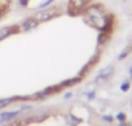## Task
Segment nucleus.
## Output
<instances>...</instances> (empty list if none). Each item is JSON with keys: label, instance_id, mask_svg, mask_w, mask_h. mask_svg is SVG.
Returning a JSON list of instances; mask_svg holds the SVG:
<instances>
[{"label": "nucleus", "instance_id": "nucleus-1", "mask_svg": "<svg viewBox=\"0 0 132 126\" xmlns=\"http://www.w3.org/2000/svg\"><path fill=\"white\" fill-rule=\"evenodd\" d=\"M84 14V21L100 30V31H104V33H110V29H111V17L104 11L102 7L100 5H88L86 8V11L83 12Z\"/></svg>", "mask_w": 132, "mask_h": 126}, {"label": "nucleus", "instance_id": "nucleus-2", "mask_svg": "<svg viewBox=\"0 0 132 126\" xmlns=\"http://www.w3.org/2000/svg\"><path fill=\"white\" fill-rule=\"evenodd\" d=\"M60 14H61V9L58 7H49V8H43L42 11H39L34 16V18L40 24V22H47V21H49Z\"/></svg>", "mask_w": 132, "mask_h": 126}, {"label": "nucleus", "instance_id": "nucleus-3", "mask_svg": "<svg viewBox=\"0 0 132 126\" xmlns=\"http://www.w3.org/2000/svg\"><path fill=\"white\" fill-rule=\"evenodd\" d=\"M88 7V0H69L68 13L70 16H78L86 11Z\"/></svg>", "mask_w": 132, "mask_h": 126}, {"label": "nucleus", "instance_id": "nucleus-4", "mask_svg": "<svg viewBox=\"0 0 132 126\" xmlns=\"http://www.w3.org/2000/svg\"><path fill=\"white\" fill-rule=\"evenodd\" d=\"M114 73V66H105L104 69H101L97 74V78H96V82L97 83H102L105 81H108Z\"/></svg>", "mask_w": 132, "mask_h": 126}, {"label": "nucleus", "instance_id": "nucleus-5", "mask_svg": "<svg viewBox=\"0 0 132 126\" xmlns=\"http://www.w3.org/2000/svg\"><path fill=\"white\" fill-rule=\"evenodd\" d=\"M38 25H39V22H38L34 17H30V18H26V20L18 26V31H29V30L35 29Z\"/></svg>", "mask_w": 132, "mask_h": 126}, {"label": "nucleus", "instance_id": "nucleus-6", "mask_svg": "<svg viewBox=\"0 0 132 126\" xmlns=\"http://www.w3.org/2000/svg\"><path fill=\"white\" fill-rule=\"evenodd\" d=\"M18 31V26H4L0 29V42L7 39L8 36H11L12 34Z\"/></svg>", "mask_w": 132, "mask_h": 126}, {"label": "nucleus", "instance_id": "nucleus-7", "mask_svg": "<svg viewBox=\"0 0 132 126\" xmlns=\"http://www.w3.org/2000/svg\"><path fill=\"white\" fill-rule=\"evenodd\" d=\"M18 116V110H11V112H3V113H0V123H3V122H8L11 121L12 118L17 117Z\"/></svg>", "mask_w": 132, "mask_h": 126}, {"label": "nucleus", "instance_id": "nucleus-8", "mask_svg": "<svg viewBox=\"0 0 132 126\" xmlns=\"http://www.w3.org/2000/svg\"><path fill=\"white\" fill-rule=\"evenodd\" d=\"M17 99H18V98H16V96H13V98H2V99H0V109L8 107L9 104H12V103L16 101Z\"/></svg>", "mask_w": 132, "mask_h": 126}, {"label": "nucleus", "instance_id": "nucleus-9", "mask_svg": "<svg viewBox=\"0 0 132 126\" xmlns=\"http://www.w3.org/2000/svg\"><path fill=\"white\" fill-rule=\"evenodd\" d=\"M131 49H132V46H128V47H126V48H124V51H123V52H122V53L118 56V58H119V60H123V58H126V57H127V55L129 53V51H131Z\"/></svg>", "mask_w": 132, "mask_h": 126}, {"label": "nucleus", "instance_id": "nucleus-10", "mask_svg": "<svg viewBox=\"0 0 132 126\" xmlns=\"http://www.w3.org/2000/svg\"><path fill=\"white\" fill-rule=\"evenodd\" d=\"M54 2V0H44V2L39 5V8H48L49 7V4H52Z\"/></svg>", "mask_w": 132, "mask_h": 126}, {"label": "nucleus", "instance_id": "nucleus-11", "mask_svg": "<svg viewBox=\"0 0 132 126\" xmlns=\"http://www.w3.org/2000/svg\"><path fill=\"white\" fill-rule=\"evenodd\" d=\"M128 88H129V83H128V82L122 83V86H120V90H122V91H128Z\"/></svg>", "mask_w": 132, "mask_h": 126}, {"label": "nucleus", "instance_id": "nucleus-12", "mask_svg": "<svg viewBox=\"0 0 132 126\" xmlns=\"http://www.w3.org/2000/svg\"><path fill=\"white\" fill-rule=\"evenodd\" d=\"M117 118H118L120 122H124V121H126V114H124V113H118Z\"/></svg>", "mask_w": 132, "mask_h": 126}, {"label": "nucleus", "instance_id": "nucleus-13", "mask_svg": "<svg viewBox=\"0 0 132 126\" xmlns=\"http://www.w3.org/2000/svg\"><path fill=\"white\" fill-rule=\"evenodd\" d=\"M18 3H20L21 7H26L29 4V0H18Z\"/></svg>", "mask_w": 132, "mask_h": 126}, {"label": "nucleus", "instance_id": "nucleus-14", "mask_svg": "<svg viewBox=\"0 0 132 126\" xmlns=\"http://www.w3.org/2000/svg\"><path fill=\"white\" fill-rule=\"evenodd\" d=\"M104 120H105V121H108V122H110V121H113V117H110V116H105V117H104Z\"/></svg>", "mask_w": 132, "mask_h": 126}, {"label": "nucleus", "instance_id": "nucleus-15", "mask_svg": "<svg viewBox=\"0 0 132 126\" xmlns=\"http://www.w3.org/2000/svg\"><path fill=\"white\" fill-rule=\"evenodd\" d=\"M8 126H20V123H18V122H12V123H9Z\"/></svg>", "mask_w": 132, "mask_h": 126}, {"label": "nucleus", "instance_id": "nucleus-16", "mask_svg": "<svg viewBox=\"0 0 132 126\" xmlns=\"http://www.w3.org/2000/svg\"><path fill=\"white\" fill-rule=\"evenodd\" d=\"M120 126H128L127 123H124V122H120Z\"/></svg>", "mask_w": 132, "mask_h": 126}]
</instances>
